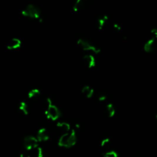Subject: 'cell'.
I'll use <instances>...</instances> for the list:
<instances>
[{
    "label": "cell",
    "mask_w": 157,
    "mask_h": 157,
    "mask_svg": "<svg viewBox=\"0 0 157 157\" xmlns=\"http://www.w3.org/2000/svg\"><path fill=\"white\" fill-rule=\"evenodd\" d=\"M107 20H108V17H107L106 16H104L102 17L99 18L96 20V25L99 29H101V28L104 26Z\"/></svg>",
    "instance_id": "cell-13"
},
{
    "label": "cell",
    "mask_w": 157,
    "mask_h": 157,
    "mask_svg": "<svg viewBox=\"0 0 157 157\" xmlns=\"http://www.w3.org/2000/svg\"><path fill=\"white\" fill-rule=\"evenodd\" d=\"M156 121H157V114H156Z\"/></svg>",
    "instance_id": "cell-22"
},
{
    "label": "cell",
    "mask_w": 157,
    "mask_h": 157,
    "mask_svg": "<svg viewBox=\"0 0 157 157\" xmlns=\"http://www.w3.org/2000/svg\"><path fill=\"white\" fill-rule=\"evenodd\" d=\"M57 127L63 134L70 131V125L66 122H59L57 124Z\"/></svg>",
    "instance_id": "cell-11"
},
{
    "label": "cell",
    "mask_w": 157,
    "mask_h": 157,
    "mask_svg": "<svg viewBox=\"0 0 157 157\" xmlns=\"http://www.w3.org/2000/svg\"><path fill=\"white\" fill-rule=\"evenodd\" d=\"M20 157H30V156L29 155V154H28V153H23L22 154Z\"/></svg>",
    "instance_id": "cell-21"
},
{
    "label": "cell",
    "mask_w": 157,
    "mask_h": 157,
    "mask_svg": "<svg viewBox=\"0 0 157 157\" xmlns=\"http://www.w3.org/2000/svg\"><path fill=\"white\" fill-rule=\"evenodd\" d=\"M76 135L74 130L63 134L59 139L60 146L65 147H71L76 143Z\"/></svg>",
    "instance_id": "cell-1"
},
{
    "label": "cell",
    "mask_w": 157,
    "mask_h": 157,
    "mask_svg": "<svg viewBox=\"0 0 157 157\" xmlns=\"http://www.w3.org/2000/svg\"><path fill=\"white\" fill-rule=\"evenodd\" d=\"M19 109H20V111L22 113H24L25 115H26V114L28 113V105L25 103H20Z\"/></svg>",
    "instance_id": "cell-16"
},
{
    "label": "cell",
    "mask_w": 157,
    "mask_h": 157,
    "mask_svg": "<svg viewBox=\"0 0 157 157\" xmlns=\"http://www.w3.org/2000/svg\"><path fill=\"white\" fill-rule=\"evenodd\" d=\"M40 95V92L37 89H34L31 90L28 93V98L30 99H36Z\"/></svg>",
    "instance_id": "cell-15"
},
{
    "label": "cell",
    "mask_w": 157,
    "mask_h": 157,
    "mask_svg": "<svg viewBox=\"0 0 157 157\" xmlns=\"http://www.w3.org/2000/svg\"><path fill=\"white\" fill-rule=\"evenodd\" d=\"M106 98V96L104 94H100L99 95V97H98V99L99 101H104L105 100Z\"/></svg>",
    "instance_id": "cell-19"
},
{
    "label": "cell",
    "mask_w": 157,
    "mask_h": 157,
    "mask_svg": "<svg viewBox=\"0 0 157 157\" xmlns=\"http://www.w3.org/2000/svg\"><path fill=\"white\" fill-rule=\"evenodd\" d=\"M104 157H117V153L113 150H110L109 151L104 152Z\"/></svg>",
    "instance_id": "cell-17"
},
{
    "label": "cell",
    "mask_w": 157,
    "mask_h": 157,
    "mask_svg": "<svg viewBox=\"0 0 157 157\" xmlns=\"http://www.w3.org/2000/svg\"><path fill=\"white\" fill-rule=\"evenodd\" d=\"M157 49V41L156 39H149L144 45V50L147 52H152Z\"/></svg>",
    "instance_id": "cell-6"
},
{
    "label": "cell",
    "mask_w": 157,
    "mask_h": 157,
    "mask_svg": "<svg viewBox=\"0 0 157 157\" xmlns=\"http://www.w3.org/2000/svg\"><path fill=\"white\" fill-rule=\"evenodd\" d=\"M85 6V2L82 0H77L76 1L74 5H73V9L75 11H78L81 10Z\"/></svg>",
    "instance_id": "cell-14"
},
{
    "label": "cell",
    "mask_w": 157,
    "mask_h": 157,
    "mask_svg": "<svg viewBox=\"0 0 157 157\" xmlns=\"http://www.w3.org/2000/svg\"><path fill=\"white\" fill-rule=\"evenodd\" d=\"M77 44L84 51H91L96 54H98L100 52V49L95 45L91 44L89 41L87 39H79L77 41Z\"/></svg>",
    "instance_id": "cell-4"
},
{
    "label": "cell",
    "mask_w": 157,
    "mask_h": 157,
    "mask_svg": "<svg viewBox=\"0 0 157 157\" xmlns=\"http://www.w3.org/2000/svg\"><path fill=\"white\" fill-rule=\"evenodd\" d=\"M22 14L25 17L30 19H38L40 17L41 11L40 9L33 4H29L25 7V8L22 11Z\"/></svg>",
    "instance_id": "cell-3"
},
{
    "label": "cell",
    "mask_w": 157,
    "mask_h": 157,
    "mask_svg": "<svg viewBox=\"0 0 157 157\" xmlns=\"http://www.w3.org/2000/svg\"><path fill=\"white\" fill-rule=\"evenodd\" d=\"M113 28H115V29L117 30V31H120L121 30V27L120 26H119L117 24H114L113 25Z\"/></svg>",
    "instance_id": "cell-20"
},
{
    "label": "cell",
    "mask_w": 157,
    "mask_h": 157,
    "mask_svg": "<svg viewBox=\"0 0 157 157\" xmlns=\"http://www.w3.org/2000/svg\"><path fill=\"white\" fill-rule=\"evenodd\" d=\"M106 113L109 117H112L115 115L116 109L112 104H109L106 106Z\"/></svg>",
    "instance_id": "cell-12"
},
{
    "label": "cell",
    "mask_w": 157,
    "mask_h": 157,
    "mask_svg": "<svg viewBox=\"0 0 157 157\" xmlns=\"http://www.w3.org/2000/svg\"><path fill=\"white\" fill-rule=\"evenodd\" d=\"M83 61L88 68H93L95 66L96 61L92 55H85L83 58Z\"/></svg>",
    "instance_id": "cell-7"
},
{
    "label": "cell",
    "mask_w": 157,
    "mask_h": 157,
    "mask_svg": "<svg viewBox=\"0 0 157 157\" xmlns=\"http://www.w3.org/2000/svg\"><path fill=\"white\" fill-rule=\"evenodd\" d=\"M21 46V41L17 38H13L9 40L7 43V48L9 50L19 49Z\"/></svg>",
    "instance_id": "cell-8"
},
{
    "label": "cell",
    "mask_w": 157,
    "mask_h": 157,
    "mask_svg": "<svg viewBox=\"0 0 157 157\" xmlns=\"http://www.w3.org/2000/svg\"><path fill=\"white\" fill-rule=\"evenodd\" d=\"M81 92L83 96H85V97H87L88 98H90L93 96V95L94 90L89 86H84L82 88Z\"/></svg>",
    "instance_id": "cell-10"
},
{
    "label": "cell",
    "mask_w": 157,
    "mask_h": 157,
    "mask_svg": "<svg viewBox=\"0 0 157 157\" xmlns=\"http://www.w3.org/2000/svg\"><path fill=\"white\" fill-rule=\"evenodd\" d=\"M47 108L46 110V115L47 117L52 120H56L58 119L61 115V112L56 106L53 105L51 99H48L47 100Z\"/></svg>",
    "instance_id": "cell-2"
},
{
    "label": "cell",
    "mask_w": 157,
    "mask_h": 157,
    "mask_svg": "<svg viewBox=\"0 0 157 157\" xmlns=\"http://www.w3.org/2000/svg\"><path fill=\"white\" fill-rule=\"evenodd\" d=\"M49 139V134L47 131L46 129H41L37 136V139L38 141H47Z\"/></svg>",
    "instance_id": "cell-9"
},
{
    "label": "cell",
    "mask_w": 157,
    "mask_h": 157,
    "mask_svg": "<svg viewBox=\"0 0 157 157\" xmlns=\"http://www.w3.org/2000/svg\"><path fill=\"white\" fill-rule=\"evenodd\" d=\"M151 36H152V39H157V30L156 29H153L151 31Z\"/></svg>",
    "instance_id": "cell-18"
},
{
    "label": "cell",
    "mask_w": 157,
    "mask_h": 157,
    "mask_svg": "<svg viewBox=\"0 0 157 157\" xmlns=\"http://www.w3.org/2000/svg\"><path fill=\"white\" fill-rule=\"evenodd\" d=\"M38 139L33 136H27L24 139V146L28 150H32L36 147Z\"/></svg>",
    "instance_id": "cell-5"
}]
</instances>
